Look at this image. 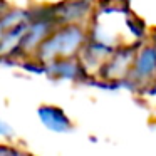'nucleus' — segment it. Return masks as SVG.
Wrapping results in <instances>:
<instances>
[{"instance_id": "f257e3e1", "label": "nucleus", "mask_w": 156, "mask_h": 156, "mask_svg": "<svg viewBox=\"0 0 156 156\" xmlns=\"http://www.w3.org/2000/svg\"><path fill=\"white\" fill-rule=\"evenodd\" d=\"M148 37H156V0H122Z\"/></svg>"}, {"instance_id": "f03ea898", "label": "nucleus", "mask_w": 156, "mask_h": 156, "mask_svg": "<svg viewBox=\"0 0 156 156\" xmlns=\"http://www.w3.org/2000/svg\"><path fill=\"white\" fill-rule=\"evenodd\" d=\"M7 7L19 9V10L32 12V14H42V12H52L66 0H0Z\"/></svg>"}, {"instance_id": "7ed1b4c3", "label": "nucleus", "mask_w": 156, "mask_h": 156, "mask_svg": "<svg viewBox=\"0 0 156 156\" xmlns=\"http://www.w3.org/2000/svg\"><path fill=\"white\" fill-rule=\"evenodd\" d=\"M92 4H102V2H112V0H91Z\"/></svg>"}]
</instances>
